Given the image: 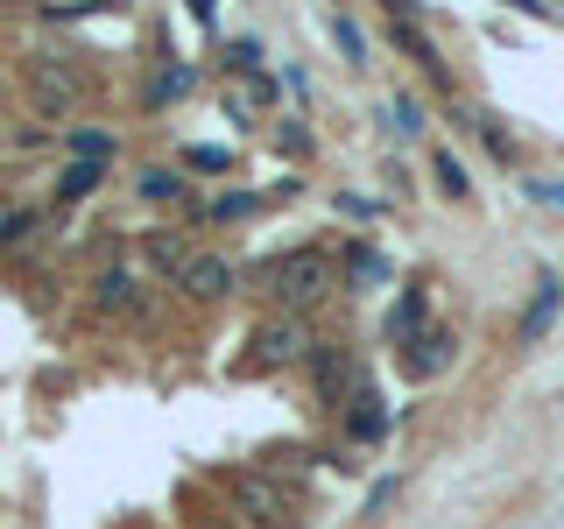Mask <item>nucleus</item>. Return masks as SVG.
Masks as SVG:
<instances>
[{
  "label": "nucleus",
  "instance_id": "obj_12",
  "mask_svg": "<svg viewBox=\"0 0 564 529\" xmlns=\"http://www.w3.org/2000/svg\"><path fill=\"white\" fill-rule=\"evenodd\" d=\"M176 93H191V64H170L163 78L149 85V106H163V99H176Z\"/></svg>",
  "mask_w": 564,
  "mask_h": 529
},
{
  "label": "nucleus",
  "instance_id": "obj_15",
  "mask_svg": "<svg viewBox=\"0 0 564 529\" xmlns=\"http://www.w3.org/2000/svg\"><path fill=\"white\" fill-rule=\"evenodd\" d=\"M466 120H473V128H480V141H487L494 155H501V163H508V155H516V141L501 134V120H494V114H466Z\"/></svg>",
  "mask_w": 564,
  "mask_h": 529
},
{
  "label": "nucleus",
  "instance_id": "obj_18",
  "mask_svg": "<svg viewBox=\"0 0 564 529\" xmlns=\"http://www.w3.org/2000/svg\"><path fill=\"white\" fill-rule=\"evenodd\" d=\"M141 191H149V198H176L184 176H176V170H141Z\"/></svg>",
  "mask_w": 564,
  "mask_h": 529
},
{
  "label": "nucleus",
  "instance_id": "obj_13",
  "mask_svg": "<svg viewBox=\"0 0 564 529\" xmlns=\"http://www.w3.org/2000/svg\"><path fill=\"white\" fill-rule=\"evenodd\" d=\"M317 381H325V396H339V388L352 381V367H346V353H317Z\"/></svg>",
  "mask_w": 564,
  "mask_h": 529
},
{
  "label": "nucleus",
  "instance_id": "obj_19",
  "mask_svg": "<svg viewBox=\"0 0 564 529\" xmlns=\"http://www.w3.org/2000/svg\"><path fill=\"white\" fill-rule=\"evenodd\" d=\"M332 43H339L352 64H360V50H367V43H360V29H352V22H339V14H332Z\"/></svg>",
  "mask_w": 564,
  "mask_h": 529
},
{
  "label": "nucleus",
  "instance_id": "obj_21",
  "mask_svg": "<svg viewBox=\"0 0 564 529\" xmlns=\"http://www.w3.org/2000/svg\"><path fill=\"white\" fill-rule=\"evenodd\" d=\"M352 276H360V282H381L388 269H381V255H367V247H360V255H352Z\"/></svg>",
  "mask_w": 564,
  "mask_h": 529
},
{
  "label": "nucleus",
  "instance_id": "obj_3",
  "mask_svg": "<svg viewBox=\"0 0 564 529\" xmlns=\"http://www.w3.org/2000/svg\"><path fill=\"white\" fill-rule=\"evenodd\" d=\"M191 296H226L234 290V261H219V255H191V269L176 276Z\"/></svg>",
  "mask_w": 564,
  "mask_h": 529
},
{
  "label": "nucleus",
  "instance_id": "obj_8",
  "mask_svg": "<svg viewBox=\"0 0 564 529\" xmlns=\"http://www.w3.org/2000/svg\"><path fill=\"white\" fill-rule=\"evenodd\" d=\"M275 99V85L261 78V71H240V85H234V114H254V106H269Z\"/></svg>",
  "mask_w": 564,
  "mask_h": 529
},
{
  "label": "nucleus",
  "instance_id": "obj_7",
  "mask_svg": "<svg viewBox=\"0 0 564 529\" xmlns=\"http://www.w3.org/2000/svg\"><path fill=\"white\" fill-rule=\"evenodd\" d=\"M395 43L410 50V57H416L423 71H445V64H437V50H431V35H423V29L410 22V14H395Z\"/></svg>",
  "mask_w": 564,
  "mask_h": 529
},
{
  "label": "nucleus",
  "instance_id": "obj_14",
  "mask_svg": "<svg viewBox=\"0 0 564 529\" xmlns=\"http://www.w3.org/2000/svg\"><path fill=\"white\" fill-rule=\"evenodd\" d=\"M431 170H437V184H445V198H466V170H458V155H452V149H437V163H431Z\"/></svg>",
  "mask_w": 564,
  "mask_h": 529
},
{
  "label": "nucleus",
  "instance_id": "obj_9",
  "mask_svg": "<svg viewBox=\"0 0 564 529\" xmlns=\"http://www.w3.org/2000/svg\"><path fill=\"white\" fill-rule=\"evenodd\" d=\"M99 176H106V163H70V170H64V184H57V198H93Z\"/></svg>",
  "mask_w": 564,
  "mask_h": 529
},
{
  "label": "nucleus",
  "instance_id": "obj_4",
  "mask_svg": "<svg viewBox=\"0 0 564 529\" xmlns=\"http://www.w3.org/2000/svg\"><path fill=\"white\" fill-rule=\"evenodd\" d=\"M240 508L254 522H290V494H282L275 481H240Z\"/></svg>",
  "mask_w": 564,
  "mask_h": 529
},
{
  "label": "nucleus",
  "instance_id": "obj_11",
  "mask_svg": "<svg viewBox=\"0 0 564 529\" xmlns=\"http://www.w3.org/2000/svg\"><path fill=\"white\" fill-rule=\"evenodd\" d=\"M149 261H155V269H176V276L191 269V255H184V247H176L170 234H149Z\"/></svg>",
  "mask_w": 564,
  "mask_h": 529
},
{
  "label": "nucleus",
  "instance_id": "obj_2",
  "mask_svg": "<svg viewBox=\"0 0 564 529\" xmlns=\"http://www.w3.org/2000/svg\"><path fill=\"white\" fill-rule=\"evenodd\" d=\"M557 304H564V290H557V276H543L536 282V296H529V311H522V346H536L543 332L557 325Z\"/></svg>",
  "mask_w": 564,
  "mask_h": 529
},
{
  "label": "nucleus",
  "instance_id": "obj_17",
  "mask_svg": "<svg viewBox=\"0 0 564 529\" xmlns=\"http://www.w3.org/2000/svg\"><path fill=\"white\" fill-rule=\"evenodd\" d=\"M388 431V410H375V396H360V417H352V438H381Z\"/></svg>",
  "mask_w": 564,
  "mask_h": 529
},
{
  "label": "nucleus",
  "instance_id": "obj_1",
  "mask_svg": "<svg viewBox=\"0 0 564 529\" xmlns=\"http://www.w3.org/2000/svg\"><path fill=\"white\" fill-rule=\"evenodd\" d=\"M332 276H339V269H332V255H325V247H296V255H282L275 269H269L275 296H282V304H296V311L317 304V296L332 290Z\"/></svg>",
  "mask_w": 564,
  "mask_h": 529
},
{
  "label": "nucleus",
  "instance_id": "obj_20",
  "mask_svg": "<svg viewBox=\"0 0 564 529\" xmlns=\"http://www.w3.org/2000/svg\"><path fill=\"white\" fill-rule=\"evenodd\" d=\"M99 296H106V304H134V282H128V276H106Z\"/></svg>",
  "mask_w": 564,
  "mask_h": 529
},
{
  "label": "nucleus",
  "instance_id": "obj_6",
  "mask_svg": "<svg viewBox=\"0 0 564 529\" xmlns=\"http://www.w3.org/2000/svg\"><path fill=\"white\" fill-rule=\"evenodd\" d=\"M416 353H402V367H410V375L423 381V375H437V367L452 360V332H423V339H410Z\"/></svg>",
  "mask_w": 564,
  "mask_h": 529
},
{
  "label": "nucleus",
  "instance_id": "obj_10",
  "mask_svg": "<svg viewBox=\"0 0 564 529\" xmlns=\"http://www.w3.org/2000/svg\"><path fill=\"white\" fill-rule=\"evenodd\" d=\"M388 128H395V134H416L423 128V106L410 93H395V99H388Z\"/></svg>",
  "mask_w": 564,
  "mask_h": 529
},
{
  "label": "nucleus",
  "instance_id": "obj_5",
  "mask_svg": "<svg viewBox=\"0 0 564 529\" xmlns=\"http://www.w3.org/2000/svg\"><path fill=\"white\" fill-rule=\"evenodd\" d=\"M261 360H304L311 353V339H304V325H296V317H282V325H261Z\"/></svg>",
  "mask_w": 564,
  "mask_h": 529
},
{
  "label": "nucleus",
  "instance_id": "obj_16",
  "mask_svg": "<svg viewBox=\"0 0 564 529\" xmlns=\"http://www.w3.org/2000/svg\"><path fill=\"white\" fill-rule=\"evenodd\" d=\"M70 155H78V163H106V155H113V134H70Z\"/></svg>",
  "mask_w": 564,
  "mask_h": 529
}]
</instances>
